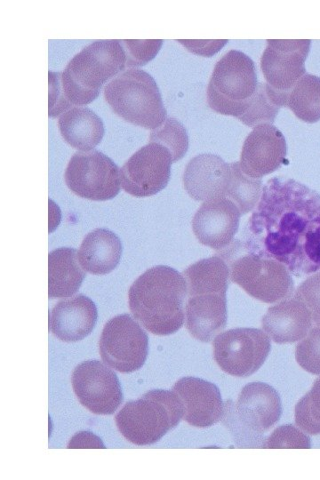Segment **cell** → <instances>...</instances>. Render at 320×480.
Listing matches in <instances>:
<instances>
[{"instance_id": "cell-11", "label": "cell", "mask_w": 320, "mask_h": 480, "mask_svg": "<svg viewBox=\"0 0 320 480\" xmlns=\"http://www.w3.org/2000/svg\"><path fill=\"white\" fill-rule=\"evenodd\" d=\"M213 357L226 373L248 377L257 372L270 351V340L257 328H235L218 334L212 342Z\"/></svg>"}, {"instance_id": "cell-14", "label": "cell", "mask_w": 320, "mask_h": 480, "mask_svg": "<svg viewBox=\"0 0 320 480\" xmlns=\"http://www.w3.org/2000/svg\"><path fill=\"white\" fill-rule=\"evenodd\" d=\"M71 383L79 403L94 414H113L123 402L116 374L99 360H86L76 365Z\"/></svg>"}, {"instance_id": "cell-29", "label": "cell", "mask_w": 320, "mask_h": 480, "mask_svg": "<svg viewBox=\"0 0 320 480\" xmlns=\"http://www.w3.org/2000/svg\"><path fill=\"white\" fill-rule=\"evenodd\" d=\"M294 418L297 427L304 432L320 434V377L295 405Z\"/></svg>"}, {"instance_id": "cell-4", "label": "cell", "mask_w": 320, "mask_h": 480, "mask_svg": "<svg viewBox=\"0 0 320 480\" xmlns=\"http://www.w3.org/2000/svg\"><path fill=\"white\" fill-rule=\"evenodd\" d=\"M182 275L188 292L186 328L193 338L209 342L227 324L228 265L216 254L190 265Z\"/></svg>"}, {"instance_id": "cell-9", "label": "cell", "mask_w": 320, "mask_h": 480, "mask_svg": "<svg viewBox=\"0 0 320 480\" xmlns=\"http://www.w3.org/2000/svg\"><path fill=\"white\" fill-rule=\"evenodd\" d=\"M282 404L278 393L270 385L255 381L245 385L234 405L228 404L224 409L227 425L237 440H246L248 445L259 444L262 435L279 420Z\"/></svg>"}, {"instance_id": "cell-16", "label": "cell", "mask_w": 320, "mask_h": 480, "mask_svg": "<svg viewBox=\"0 0 320 480\" xmlns=\"http://www.w3.org/2000/svg\"><path fill=\"white\" fill-rule=\"evenodd\" d=\"M286 141L272 124L257 125L245 138L240 155V166L247 176L261 179L286 162Z\"/></svg>"}, {"instance_id": "cell-27", "label": "cell", "mask_w": 320, "mask_h": 480, "mask_svg": "<svg viewBox=\"0 0 320 480\" xmlns=\"http://www.w3.org/2000/svg\"><path fill=\"white\" fill-rule=\"evenodd\" d=\"M229 164L231 174L225 197L233 201L244 215L258 204L262 192V181L244 174L239 162Z\"/></svg>"}, {"instance_id": "cell-31", "label": "cell", "mask_w": 320, "mask_h": 480, "mask_svg": "<svg viewBox=\"0 0 320 480\" xmlns=\"http://www.w3.org/2000/svg\"><path fill=\"white\" fill-rule=\"evenodd\" d=\"M126 57L125 67L143 66L159 52L163 40H119Z\"/></svg>"}, {"instance_id": "cell-19", "label": "cell", "mask_w": 320, "mask_h": 480, "mask_svg": "<svg viewBox=\"0 0 320 480\" xmlns=\"http://www.w3.org/2000/svg\"><path fill=\"white\" fill-rule=\"evenodd\" d=\"M230 164L213 154H201L186 165L183 185L188 194L196 201L225 197L230 180Z\"/></svg>"}, {"instance_id": "cell-35", "label": "cell", "mask_w": 320, "mask_h": 480, "mask_svg": "<svg viewBox=\"0 0 320 480\" xmlns=\"http://www.w3.org/2000/svg\"><path fill=\"white\" fill-rule=\"evenodd\" d=\"M68 448H105L100 437L88 431L76 433L68 444Z\"/></svg>"}, {"instance_id": "cell-7", "label": "cell", "mask_w": 320, "mask_h": 480, "mask_svg": "<svg viewBox=\"0 0 320 480\" xmlns=\"http://www.w3.org/2000/svg\"><path fill=\"white\" fill-rule=\"evenodd\" d=\"M104 98L111 109L128 123L154 130L166 119L158 86L144 70L130 68L104 87Z\"/></svg>"}, {"instance_id": "cell-2", "label": "cell", "mask_w": 320, "mask_h": 480, "mask_svg": "<svg viewBox=\"0 0 320 480\" xmlns=\"http://www.w3.org/2000/svg\"><path fill=\"white\" fill-rule=\"evenodd\" d=\"M126 64L119 40L95 41L76 54L63 72L49 71V116L94 100L102 85Z\"/></svg>"}, {"instance_id": "cell-30", "label": "cell", "mask_w": 320, "mask_h": 480, "mask_svg": "<svg viewBox=\"0 0 320 480\" xmlns=\"http://www.w3.org/2000/svg\"><path fill=\"white\" fill-rule=\"evenodd\" d=\"M295 358L308 372L320 374V322L296 346Z\"/></svg>"}, {"instance_id": "cell-8", "label": "cell", "mask_w": 320, "mask_h": 480, "mask_svg": "<svg viewBox=\"0 0 320 480\" xmlns=\"http://www.w3.org/2000/svg\"><path fill=\"white\" fill-rule=\"evenodd\" d=\"M258 86L253 60L230 50L215 64L207 86V102L216 113L239 118L248 108Z\"/></svg>"}, {"instance_id": "cell-15", "label": "cell", "mask_w": 320, "mask_h": 480, "mask_svg": "<svg viewBox=\"0 0 320 480\" xmlns=\"http://www.w3.org/2000/svg\"><path fill=\"white\" fill-rule=\"evenodd\" d=\"M311 41L267 40L260 68L267 84L276 92L287 94L306 74L305 60Z\"/></svg>"}, {"instance_id": "cell-33", "label": "cell", "mask_w": 320, "mask_h": 480, "mask_svg": "<svg viewBox=\"0 0 320 480\" xmlns=\"http://www.w3.org/2000/svg\"><path fill=\"white\" fill-rule=\"evenodd\" d=\"M294 298L308 308L314 322H320V271L300 284L295 291Z\"/></svg>"}, {"instance_id": "cell-12", "label": "cell", "mask_w": 320, "mask_h": 480, "mask_svg": "<svg viewBox=\"0 0 320 480\" xmlns=\"http://www.w3.org/2000/svg\"><path fill=\"white\" fill-rule=\"evenodd\" d=\"M148 348L147 333L128 314L118 315L108 320L99 340L103 362L123 373L141 368L148 356Z\"/></svg>"}, {"instance_id": "cell-20", "label": "cell", "mask_w": 320, "mask_h": 480, "mask_svg": "<svg viewBox=\"0 0 320 480\" xmlns=\"http://www.w3.org/2000/svg\"><path fill=\"white\" fill-rule=\"evenodd\" d=\"M97 316L94 302L80 293L56 303L51 311L49 325L57 339L75 342L92 332Z\"/></svg>"}, {"instance_id": "cell-10", "label": "cell", "mask_w": 320, "mask_h": 480, "mask_svg": "<svg viewBox=\"0 0 320 480\" xmlns=\"http://www.w3.org/2000/svg\"><path fill=\"white\" fill-rule=\"evenodd\" d=\"M64 178L67 187L75 195L89 200H109L120 190L118 167L108 156L94 149L75 153Z\"/></svg>"}, {"instance_id": "cell-23", "label": "cell", "mask_w": 320, "mask_h": 480, "mask_svg": "<svg viewBox=\"0 0 320 480\" xmlns=\"http://www.w3.org/2000/svg\"><path fill=\"white\" fill-rule=\"evenodd\" d=\"M58 126L64 140L82 151L92 150L104 135L102 120L86 107H74L63 112L58 119Z\"/></svg>"}, {"instance_id": "cell-5", "label": "cell", "mask_w": 320, "mask_h": 480, "mask_svg": "<svg viewBox=\"0 0 320 480\" xmlns=\"http://www.w3.org/2000/svg\"><path fill=\"white\" fill-rule=\"evenodd\" d=\"M217 254L228 263L232 282L252 298L275 303L292 296L294 290L292 275L276 260L247 252L238 239Z\"/></svg>"}, {"instance_id": "cell-3", "label": "cell", "mask_w": 320, "mask_h": 480, "mask_svg": "<svg viewBox=\"0 0 320 480\" xmlns=\"http://www.w3.org/2000/svg\"><path fill=\"white\" fill-rule=\"evenodd\" d=\"M187 284L182 274L164 265L147 269L130 286L129 308L149 332L169 335L184 323Z\"/></svg>"}, {"instance_id": "cell-32", "label": "cell", "mask_w": 320, "mask_h": 480, "mask_svg": "<svg viewBox=\"0 0 320 480\" xmlns=\"http://www.w3.org/2000/svg\"><path fill=\"white\" fill-rule=\"evenodd\" d=\"M267 448H310V438L296 427L287 424L276 428L267 439Z\"/></svg>"}, {"instance_id": "cell-22", "label": "cell", "mask_w": 320, "mask_h": 480, "mask_svg": "<svg viewBox=\"0 0 320 480\" xmlns=\"http://www.w3.org/2000/svg\"><path fill=\"white\" fill-rule=\"evenodd\" d=\"M123 252L119 237L106 228H96L82 241L78 260L82 268L92 275H106L118 265Z\"/></svg>"}, {"instance_id": "cell-25", "label": "cell", "mask_w": 320, "mask_h": 480, "mask_svg": "<svg viewBox=\"0 0 320 480\" xmlns=\"http://www.w3.org/2000/svg\"><path fill=\"white\" fill-rule=\"evenodd\" d=\"M286 107L300 120H320V77L309 73L302 76L287 96Z\"/></svg>"}, {"instance_id": "cell-34", "label": "cell", "mask_w": 320, "mask_h": 480, "mask_svg": "<svg viewBox=\"0 0 320 480\" xmlns=\"http://www.w3.org/2000/svg\"><path fill=\"white\" fill-rule=\"evenodd\" d=\"M188 51L202 55L212 56L224 46L228 40H178Z\"/></svg>"}, {"instance_id": "cell-26", "label": "cell", "mask_w": 320, "mask_h": 480, "mask_svg": "<svg viewBox=\"0 0 320 480\" xmlns=\"http://www.w3.org/2000/svg\"><path fill=\"white\" fill-rule=\"evenodd\" d=\"M287 94L274 91L267 83H259L248 108L238 119L247 126L272 124L281 107H286Z\"/></svg>"}, {"instance_id": "cell-6", "label": "cell", "mask_w": 320, "mask_h": 480, "mask_svg": "<svg viewBox=\"0 0 320 480\" xmlns=\"http://www.w3.org/2000/svg\"><path fill=\"white\" fill-rule=\"evenodd\" d=\"M183 416L178 396L170 390L153 389L137 400L127 402L115 417L123 436L136 445L159 441L175 428Z\"/></svg>"}, {"instance_id": "cell-1", "label": "cell", "mask_w": 320, "mask_h": 480, "mask_svg": "<svg viewBox=\"0 0 320 480\" xmlns=\"http://www.w3.org/2000/svg\"><path fill=\"white\" fill-rule=\"evenodd\" d=\"M243 233L247 252L298 277L320 271V194L293 179L268 180Z\"/></svg>"}, {"instance_id": "cell-18", "label": "cell", "mask_w": 320, "mask_h": 480, "mask_svg": "<svg viewBox=\"0 0 320 480\" xmlns=\"http://www.w3.org/2000/svg\"><path fill=\"white\" fill-rule=\"evenodd\" d=\"M172 391L183 409L182 419L197 428L210 427L224 416V405L218 387L196 377H183L176 381Z\"/></svg>"}, {"instance_id": "cell-13", "label": "cell", "mask_w": 320, "mask_h": 480, "mask_svg": "<svg viewBox=\"0 0 320 480\" xmlns=\"http://www.w3.org/2000/svg\"><path fill=\"white\" fill-rule=\"evenodd\" d=\"M172 163L168 148L156 142H148L122 166L121 186L125 192L136 197L156 195L168 184Z\"/></svg>"}, {"instance_id": "cell-21", "label": "cell", "mask_w": 320, "mask_h": 480, "mask_svg": "<svg viewBox=\"0 0 320 480\" xmlns=\"http://www.w3.org/2000/svg\"><path fill=\"white\" fill-rule=\"evenodd\" d=\"M308 308L294 297L269 307L261 319V326L277 344L302 340L312 325Z\"/></svg>"}, {"instance_id": "cell-24", "label": "cell", "mask_w": 320, "mask_h": 480, "mask_svg": "<svg viewBox=\"0 0 320 480\" xmlns=\"http://www.w3.org/2000/svg\"><path fill=\"white\" fill-rule=\"evenodd\" d=\"M48 296L67 298L75 294L85 277L76 249L60 247L48 255Z\"/></svg>"}, {"instance_id": "cell-17", "label": "cell", "mask_w": 320, "mask_h": 480, "mask_svg": "<svg viewBox=\"0 0 320 480\" xmlns=\"http://www.w3.org/2000/svg\"><path fill=\"white\" fill-rule=\"evenodd\" d=\"M241 212L227 197L204 201L192 220L193 232L202 244L216 251L227 248L239 227Z\"/></svg>"}, {"instance_id": "cell-28", "label": "cell", "mask_w": 320, "mask_h": 480, "mask_svg": "<svg viewBox=\"0 0 320 480\" xmlns=\"http://www.w3.org/2000/svg\"><path fill=\"white\" fill-rule=\"evenodd\" d=\"M149 142H156L168 148L172 163L181 159L188 148V137L185 127L175 118L171 117L152 130Z\"/></svg>"}]
</instances>
